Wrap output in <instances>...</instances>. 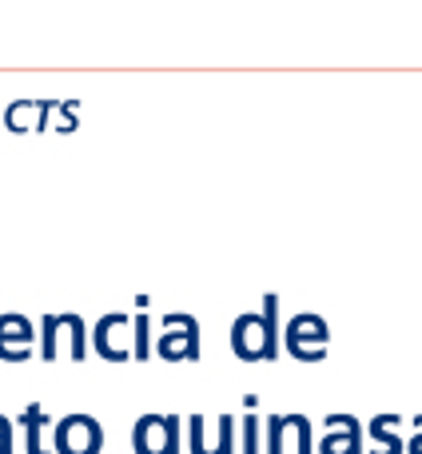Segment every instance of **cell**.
Segmentation results:
<instances>
[{"mask_svg": "<svg viewBox=\"0 0 422 454\" xmlns=\"http://www.w3.org/2000/svg\"><path fill=\"white\" fill-rule=\"evenodd\" d=\"M100 442H104V434L92 415H68L56 427V450L60 454H96Z\"/></svg>", "mask_w": 422, "mask_h": 454, "instance_id": "2", "label": "cell"}, {"mask_svg": "<svg viewBox=\"0 0 422 454\" xmlns=\"http://www.w3.org/2000/svg\"><path fill=\"white\" fill-rule=\"evenodd\" d=\"M231 347H235V355H239V359H247V363L275 359V351H279V343H275V295L267 299V311L235 319Z\"/></svg>", "mask_w": 422, "mask_h": 454, "instance_id": "1", "label": "cell"}]
</instances>
